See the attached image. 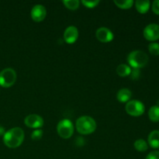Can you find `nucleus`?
<instances>
[{"instance_id": "nucleus-15", "label": "nucleus", "mask_w": 159, "mask_h": 159, "mask_svg": "<svg viewBox=\"0 0 159 159\" xmlns=\"http://www.w3.org/2000/svg\"><path fill=\"white\" fill-rule=\"evenodd\" d=\"M116 71L118 75L120 77H127L131 73V68L126 64H120L117 66Z\"/></svg>"}, {"instance_id": "nucleus-22", "label": "nucleus", "mask_w": 159, "mask_h": 159, "mask_svg": "<svg viewBox=\"0 0 159 159\" xmlns=\"http://www.w3.org/2000/svg\"><path fill=\"white\" fill-rule=\"evenodd\" d=\"M100 1L99 0H95V1H87V0H82V3L87 8L93 9V8L96 7L99 4Z\"/></svg>"}, {"instance_id": "nucleus-25", "label": "nucleus", "mask_w": 159, "mask_h": 159, "mask_svg": "<svg viewBox=\"0 0 159 159\" xmlns=\"http://www.w3.org/2000/svg\"><path fill=\"white\" fill-rule=\"evenodd\" d=\"M152 11L157 15H159V0H155L152 3Z\"/></svg>"}, {"instance_id": "nucleus-17", "label": "nucleus", "mask_w": 159, "mask_h": 159, "mask_svg": "<svg viewBox=\"0 0 159 159\" xmlns=\"http://www.w3.org/2000/svg\"><path fill=\"white\" fill-rule=\"evenodd\" d=\"M149 119L153 122H158L159 121V107L153 106L150 108L148 111Z\"/></svg>"}, {"instance_id": "nucleus-3", "label": "nucleus", "mask_w": 159, "mask_h": 159, "mask_svg": "<svg viewBox=\"0 0 159 159\" xmlns=\"http://www.w3.org/2000/svg\"><path fill=\"white\" fill-rule=\"evenodd\" d=\"M127 62L133 68H144L148 62V56L142 51H133L127 55Z\"/></svg>"}, {"instance_id": "nucleus-16", "label": "nucleus", "mask_w": 159, "mask_h": 159, "mask_svg": "<svg viewBox=\"0 0 159 159\" xmlns=\"http://www.w3.org/2000/svg\"><path fill=\"white\" fill-rule=\"evenodd\" d=\"M113 2L120 9H127L133 6L134 2L133 0H114Z\"/></svg>"}, {"instance_id": "nucleus-21", "label": "nucleus", "mask_w": 159, "mask_h": 159, "mask_svg": "<svg viewBox=\"0 0 159 159\" xmlns=\"http://www.w3.org/2000/svg\"><path fill=\"white\" fill-rule=\"evenodd\" d=\"M43 134V130H40V129H35L31 134V138H32L33 141H38V140L41 139Z\"/></svg>"}, {"instance_id": "nucleus-13", "label": "nucleus", "mask_w": 159, "mask_h": 159, "mask_svg": "<svg viewBox=\"0 0 159 159\" xmlns=\"http://www.w3.org/2000/svg\"><path fill=\"white\" fill-rule=\"evenodd\" d=\"M148 144L152 148H159V130H153L151 132L148 138Z\"/></svg>"}, {"instance_id": "nucleus-24", "label": "nucleus", "mask_w": 159, "mask_h": 159, "mask_svg": "<svg viewBox=\"0 0 159 159\" xmlns=\"http://www.w3.org/2000/svg\"><path fill=\"white\" fill-rule=\"evenodd\" d=\"M145 159H159V152L154 151V152H150Z\"/></svg>"}, {"instance_id": "nucleus-2", "label": "nucleus", "mask_w": 159, "mask_h": 159, "mask_svg": "<svg viewBox=\"0 0 159 159\" xmlns=\"http://www.w3.org/2000/svg\"><path fill=\"white\" fill-rule=\"evenodd\" d=\"M76 130L80 134L89 135L95 132L97 127L96 120L89 116H82L77 119L75 123Z\"/></svg>"}, {"instance_id": "nucleus-26", "label": "nucleus", "mask_w": 159, "mask_h": 159, "mask_svg": "<svg viewBox=\"0 0 159 159\" xmlns=\"http://www.w3.org/2000/svg\"><path fill=\"white\" fill-rule=\"evenodd\" d=\"M3 134V135H4V129H3V127H2L1 126H0V135H2Z\"/></svg>"}, {"instance_id": "nucleus-19", "label": "nucleus", "mask_w": 159, "mask_h": 159, "mask_svg": "<svg viewBox=\"0 0 159 159\" xmlns=\"http://www.w3.org/2000/svg\"><path fill=\"white\" fill-rule=\"evenodd\" d=\"M63 4L70 10H75L79 7L80 2L79 0H64Z\"/></svg>"}, {"instance_id": "nucleus-11", "label": "nucleus", "mask_w": 159, "mask_h": 159, "mask_svg": "<svg viewBox=\"0 0 159 159\" xmlns=\"http://www.w3.org/2000/svg\"><path fill=\"white\" fill-rule=\"evenodd\" d=\"M79 38V30L75 26H69L65 29L64 39L67 43L72 44Z\"/></svg>"}, {"instance_id": "nucleus-14", "label": "nucleus", "mask_w": 159, "mask_h": 159, "mask_svg": "<svg viewBox=\"0 0 159 159\" xmlns=\"http://www.w3.org/2000/svg\"><path fill=\"white\" fill-rule=\"evenodd\" d=\"M135 7L140 13H146L150 8V1L148 0H137L135 2Z\"/></svg>"}, {"instance_id": "nucleus-18", "label": "nucleus", "mask_w": 159, "mask_h": 159, "mask_svg": "<svg viewBox=\"0 0 159 159\" xmlns=\"http://www.w3.org/2000/svg\"><path fill=\"white\" fill-rule=\"evenodd\" d=\"M135 149L138 152H146L148 148V143L146 142L143 139H138L137 141H135L134 144Z\"/></svg>"}, {"instance_id": "nucleus-5", "label": "nucleus", "mask_w": 159, "mask_h": 159, "mask_svg": "<svg viewBox=\"0 0 159 159\" xmlns=\"http://www.w3.org/2000/svg\"><path fill=\"white\" fill-rule=\"evenodd\" d=\"M57 131L59 136L63 139H69L74 134V126L68 119H63L57 125Z\"/></svg>"}, {"instance_id": "nucleus-23", "label": "nucleus", "mask_w": 159, "mask_h": 159, "mask_svg": "<svg viewBox=\"0 0 159 159\" xmlns=\"http://www.w3.org/2000/svg\"><path fill=\"white\" fill-rule=\"evenodd\" d=\"M130 75L132 79L136 80L140 76V70L138 68H133V69H131V73H130Z\"/></svg>"}, {"instance_id": "nucleus-4", "label": "nucleus", "mask_w": 159, "mask_h": 159, "mask_svg": "<svg viewBox=\"0 0 159 159\" xmlns=\"http://www.w3.org/2000/svg\"><path fill=\"white\" fill-rule=\"evenodd\" d=\"M17 75L12 68H6L0 72V85L3 88H9L15 84Z\"/></svg>"}, {"instance_id": "nucleus-9", "label": "nucleus", "mask_w": 159, "mask_h": 159, "mask_svg": "<svg viewBox=\"0 0 159 159\" xmlns=\"http://www.w3.org/2000/svg\"><path fill=\"white\" fill-rule=\"evenodd\" d=\"M96 37L101 43H109L114 38V34L107 27H100L96 32Z\"/></svg>"}, {"instance_id": "nucleus-20", "label": "nucleus", "mask_w": 159, "mask_h": 159, "mask_svg": "<svg viewBox=\"0 0 159 159\" xmlns=\"http://www.w3.org/2000/svg\"><path fill=\"white\" fill-rule=\"evenodd\" d=\"M148 51L152 55H159V43H155V42L151 43L148 45Z\"/></svg>"}, {"instance_id": "nucleus-1", "label": "nucleus", "mask_w": 159, "mask_h": 159, "mask_svg": "<svg viewBox=\"0 0 159 159\" xmlns=\"http://www.w3.org/2000/svg\"><path fill=\"white\" fill-rule=\"evenodd\" d=\"M24 131L20 127L9 129L3 135V142L9 148H16L20 147L24 141Z\"/></svg>"}, {"instance_id": "nucleus-6", "label": "nucleus", "mask_w": 159, "mask_h": 159, "mask_svg": "<svg viewBox=\"0 0 159 159\" xmlns=\"http://www.w3.org/2000/svg\"><path fill=\"white\" fill-rule=\"evenodd\" d=\"M125 110L127 113L132 116H140L144 113L145 107L143 102L141 101L133 99L127 102L125 107Z\"/></svg>"}, {"instance_id": "nucleus-8", "label": "nucleus", "mask_w": 159, "mask_h": 159, "mask_svg": "<svg viewBox=\"0 0 159 159\" xmlns=\"http://www.w3.org/2000/svg\"><path fill=\"white\" fill-rule=\"evenodd\" d=\"M24 124L30 128L39 129L43 126V119L37 114H30L25 117Z\"/></svg>"}, {"instance_id": "nucleus-12", "label": "nucleus", "mask_w": 159, "mask_h": 159, "mask_svg": "<svg viewBox=\"0 0 159 159\" xmlns=\"http://www.w3.org/2000/svg\"><path fill=\"white\" fill-rule=\"evenodd\" d=\"M132 97V93L127 88H123L118 91L116 94V99L120 102H127Z\"/></svg>"}, {"instance_id": "nucleus-7", "label": "nucleus", "mask_w": 159, "mask_h": 159, "mask_svg": "<svg viewBox=\"0 0 159 159\" xmlns=\"http://www.w3.org/2000/svg\"><path fill=\"white\" fill-rule=\"evenodd\" d=\"M144 37L146 40L155 41L159 39V25L151 23L144 30Z\"/></svg>"}, {"instance_id": "nucleus-10", "label": "nucleus", "mask_w": 159, "mask_h": 159, "mask_svg": "<svg viewBox=\"0 0 159 159\" xmlns=\"http://www.w3.org/2000/svg\"><path fill=\"white\" fill-rule=\"evenodd\" d=\"M31 18L35 22H41L47 16V9L43 5H35L32 8L30 12Z\"/></svg>"}]
</instances>
